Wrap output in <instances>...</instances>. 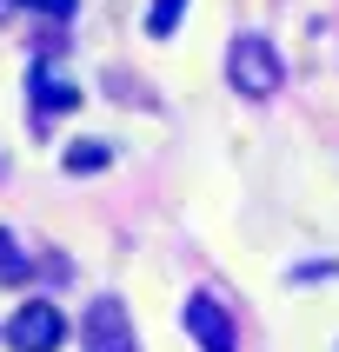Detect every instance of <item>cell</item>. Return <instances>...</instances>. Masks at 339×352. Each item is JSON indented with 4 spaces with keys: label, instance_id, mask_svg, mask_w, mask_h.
Masks as SVG:
<instances>
[{
    "label": "cell",
    "instance_id": "cell-4",
    "mask_svg": "<svg viewBox=\"0 0 339 352\" xmlns=\"http://www.w3.org/2000/svg\"><path fill=\"white\" fill-rule=\"evenodd\" d=\"M87 352H133V333H127V313H120L113 299H100L94 313H87Z\"/></svg>",
    "mask_w": 339,
    "mask_h": 352
},
{
    "label": "cell",
    "instance_id": "cell-9",
    "mask_svg": "<svg viewBox=\"0 0 339 352\" xmlns=\"http://www.w3.org/2000/svg\"><path fill=\"white\" fill-rule=\"evenodd\" d=\"M20 7H34V14H54V20H67L80 7V0H20Z\"/></svg>",
    "mask_w": 339,
    "mask_h": 352
},
{
    "label": "cell",
    "instance_id": "cell-3",
    "mask_svg": "<svg viewBox=\"0 0 339 352\" xmlns=\"http://www.w3.org/2000/svg\"><path fill=\"white\" fill-rule=\"evenodd\" d=\"M179 319H186V333H193V346H199V352H233V346H239L233 319H226V306H219L213 293H193Z\"/></svg>",
    "mask_w": 339,
    "mask_h": 352
},
{
    "label": "cell",
    "instance_id": "cell-10",
    "mask_svg": "<svg viewBox=\"0 0 339 352\" xmlns=\"http://www.w3.org/2000/svg\"><path fill=\"white\" fill-rule=\"evenodd\" d=\"M7 7H20V0H0V14H7Z\"/></svg>",
    "mask_w": 339,
    "mask_h": 352
},
{
    "label": "cell",
    "instance_id": "cell-7",
    "mask_svg": "<svg viewBox=\"0 0 339 352\" xmlns=\"http://www.w3.org/2000/svg\"><path fill=\"white\" fill-rule=\"evenodd\" d=\"M27 273H34V259L20 253V239H14V233H0V286H20Z\"/></svg>",
    "mask_w": 339,
    "mask_h": 352
},
{
    "label": "cell",
    "instance_id": "cell-5",
    "mask_svg": "<svg viewBox=\"0 0 339 352\" xmlns=\"http://www.w3.org/2000/svg\"><path fill=\"white\" fill-rule=\"evenodd\" d=\"M80 107V87L74 80L47 74V67H34V120H54V113H74Z\"/></svg>",
    "mask_w": 339,
    "mask_h": 352
},
{
    "label": "cell",
    "instance_id": "cell-1",
    "mask_svg": "<svg viewBox=\"0 0 339 352\" xmlns=\"http://www.w3.org/2000/svg\"><path fill=\"white\" fill-rule=\"evenodd\" d=\"M226 80H233V94H246V100H273L279 80H286L273 40L266 34H239L233 47H226Z\"/></svg>",
    "mask_w": 339,
    "mask_h": 352
},
{
    "label": "cell",
    "instance_id": "cell-2",
    "mask_svg": "<svg viewBox=\"0 0 339 352\" xmlns=\"http://www.w3.org/2000/svg\"><path fill=\"white\" fill-rule=\"evenodd\" d=\"M67 339V319H60L54 299H27L14 319H7V346L14 352H54Z\"/></svg>",
    "mask_w": 339,
    "mask_h": 352
},
{
    "label": "cell",
    "instance_id": "cell-8",
    "mask_svg": "<svg viewBox=\"0 0 339 352\" xmlns=\"http://www.w3.org/2000/svg\"><path fill=\"white\" fill-rule=\"evenodd\" d=\"M179 14H186V0H153V7H146V34L166 40V34L179 27Z\"/></svg>",
    "mask_w": 339,
    "mask_h": 352
},
{
    "label": "cell",
    "instance_id": "cell-6",
    "mask_svg": "<svg viewBox=\"0 0 339 352\" xmlns=\"http://www.w3.org/2000/svg\"><path fill=\"white\" fill-rule=\"evenodd\" d=\"M107 140H74V146H67V153H60V166H67V173H100V166H107Z\"/></svg>",
    "mask_w": 339,
    "mask_h": 352
}]
</instances>
